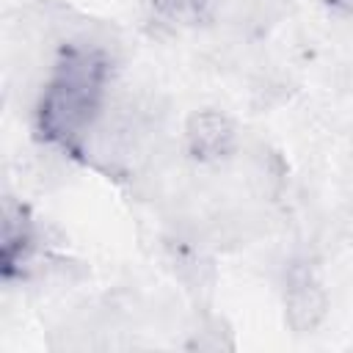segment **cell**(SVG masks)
<instances>
[{
	"label": "cell",
	"instance_id": "obj_1",
	"mask_svg": "<svg viewBox=\"0 0 353 353\" xmlns=\"http://www.w3.org/2000/svg\"><path fill=\"white\" fill-rule=\"evenodd\" d=\"M105 83H108V58L102 50H91V47L63 50L36 108L39 135L69 154H80L83 141L97 119Z\"/></svg>",
	"mask_w": 353,
	"mask_h": 353
},
{
	"label": "cell",
	"instance_id": "obj_2",
	"mask_svg": "<svg viewBox=\"0 0 353 353\" xmlns=\"http://www.w3.org/2000/svg\"><path fill=\"white\" fill-rule=\"evenodd\" d=\"M33 251V223L25 207L6 201L3 204V232H0V270L3 279H11Z\"/></svg>",
	"mask_w": 353,
	"mask_h": 353
},
{
	"label": "cell",
	"instance_id": "obj_3",
	"mask_svg": "<svg viewBox=\"0 0 353 353\" xmlns=\"http://www.w3.org/2000/svg\"><path fill=\"white\" fill-rule=\"evenodd\" d=\"M234 143V130L226 116L201 110L188 121V146L199 160H218Z\"/></svg>",
	"mask_w": 353,
	"mask_h": 353
},
{
	"label": "cell",
	"instance_id": "obj_4",
	"mask_svg": "<svg viewBox=\"0 0 353 353\" xmlns=\"http://www.w3.org/2000/svg\"><path fill=\"white\" fill-rule=\"evenodd\" d=\"M323 314V298L317 292L314 284H309V279L298 281L290 290V320L298 331H306L317 323V317Z\"/></svg>",
	"mask_w": 353,
	"mask_h": 353
},
{
	"label": "cell",
	"instance_id": "obj_5",
	"mask_svg": "<svg viewBox=\"0 0 353 353\" xmlns=\"http://www.w3.org/2000/svg\"><path fill=\"white\" fill-rule=\"evenodd\" d=\"M152 8L174 25H196L207 17L212 0H149Z\"/></svg>",
	"mask_w": 353,
	"mask_h": 353
},
{
	"label": "cell",
	"instance_id": "obj_6",
	"mask_svg": "<svg viewBox=\"0 0 353 353\" xmlns=\"http://www.w3.org/2000/svg\"><path fill=\"white\" fill-rule=\"evenodd\" d=\"M331 6H336V8H345V11H353V0H328Z\"/></svg>",
	"mask_w": 353,
	"mask_h": 353
}]
</instances>
